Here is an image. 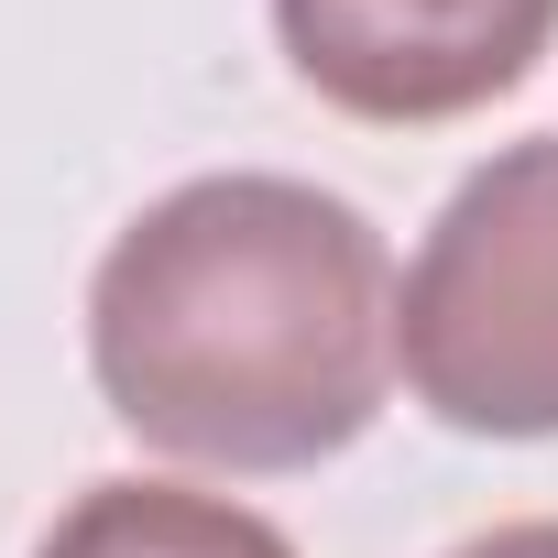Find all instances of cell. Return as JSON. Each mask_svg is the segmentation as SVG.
Segmentation results:
<instances>
[{"instance_id":"obj_2","label":"cell","mask_w":558,"mask_h":558,"mask_svg":"<svg viewBox=\"0 0 558 558\" xmlns=\"http://www.w3.org/2000/svg\"><path fill=\"white\" fill-rule=\"evenodd\" d=\"M395 373L449 438H558V143L449 186L395 286Z\"/></svg>"},{"instance_id":"obj_1","label":"cell","mask_w":558,"mask_h":558,"mask_svg":"<svg viewBox=\"0 0 558 558\" xmlns=\"http://www.w3.org/2000/svg\"><path fill=\"white\" fill-rule=\"evenodd\" d=\"M88 373L186 471H318L395 395V252L307 175H186L88 274Z\"/></svg>"},{"instance_id":"obj_4","label":"cell","mask_w":558,"mask_h":558,"mask_svg":"<svg viewBox=\"0 0 558 558\" xmlns=\"http://www.w3.org/2000/svg\"><path fill=\"white\" fill-rule=\"evenodd\" d=\"M34 558H296V536L230 504V493H186V482H88Z\"/></svg>"},{"instance_id":"obj_3","label":"cell","mask_w":558,"mask_h":558,"mask_svg":"<svg viewBox=\"0 0 558 558\" xmlns=\"http://www.w3.org/2000/svg\"><path fill=\"white\" fill-rule=\"evenodd\" d=\"M274 45L329 110L416 132L514 99L558 45V0H274Z\"/></svg>"},{"instance_id":"obj_5","label":"cell","mask_w":558,"mask_h":558,"mask_svg":"<svg viewBox=\"0 0 558 558\" xmlns=\"http://www.w3.org/2000/svg\"><path fill=\"white\" fill-rule=\"evenodd\" d=\"M449 558H558V514H514V525H482V536H460Z\"/></svg>"}]
</instances>
